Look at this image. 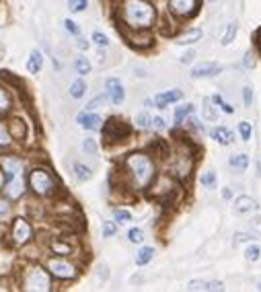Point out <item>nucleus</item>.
<instances>
[{
    "mask_svg": "<svg viewBox=\"0 0 261 292\" xmlns=\"http://www.w3.org/2000/svg\"><path fill=\"white\" fill-rule=\"evenodd\" d=\"M257 208V204H255V200L253 198H249V196H239L237 200H235V210L237 212H241V214H245V212H253Z\"/></svg>",
    "mask_w": 261,
    "mask_h": 292,
    "instance_id": "obj_16",
    "label": "nucleus"
},
{
    "mask_svg": "<svg viewBox=\"0 0 261 292\" xmlns=\"http://www.w3.org/2000/svg\"><path fill=\"white\" fill-rule=\"evenodd\" d=\"M86 0H68V9H70V13H82L84 9H86Z\"/></svg>",
    "mask_w": 261,
    "mask_h": 292,
    "instance_id": "obj_28",
    "label": "nucleus"
},
{
    "mask_svg": "<svg viewBox=\"0 0 261 292\" xmlns=\"http://www.w3.org/2000/svg\"><path fill=\"white\" fill-rule=\"evenodd\" d=\"M47 270L54 274V276L62 278V280H68V278H74V276H76L74 266L68 264V261H64V259H49V261H47Z\"/></svg>",
    "mask_w": 261,
    "mask_h": 292,
    "instance_id": "obj_5",
    "label": "nucleus"
},
{
    "mask_svg": "<svg viewBox=\"0 0 261 292\" xmlns=\"http://www.w3.org/2000/svg\"><path fill=\"white\" fill-rule=\"evenodd\" d=\"M25 288L33 290V292H47L51 288V282H49V276L45 274V270L31 268L25 276Z\"/></svg>",
    "mask_w": 261,
    "mask_h": 292,
    "instance_id": "obj_4",
    "label": "nucleus"
},
{
    "mask_svg": "<svg viewBox=\"0 0 261 292\" xmlns=\"http://www.w3.org/2000/svg\"><path fill=\"white\" fill-rule=\"evenodd\" d=\"M5 169H7L9 179H13V177H17V175L23 173V163L19 159H7L5 161Z\"/></svg>",
    "mask_w": 261,
    "mask_h": 292,
    "instance_id": "obj_18",
    "label": "nucleus"
},
{
    "mask_svg": "<svg viewBox=\"0 0 261 292\" xmlns=\"http://www.w3.org/2000/svg\"><path fill=\"white\" fill-rule=\"evenodd\" d=\"M74 66H76V72H78V74H89V72H91V64H89V60H86L84 56H80Z\"/></svg>",
    "mask_w": 261,
    "mask_h": 292,
    "instance_id": "obj_29",
    "label": "nucleus"
},
{
    "mask_svg": "<svg viewBox=\"0 0 261 292\" xmlns=\"http://www.w3.org/2000/svg\"><path fill=\"white\" fill-rule=\"evenodd\" d=\"M128 239H130L132 243H142V241H144V232H142L140 228H132V230L128 232Z\"/></svg>",
    "mask_w": 261,
    "mask_h": 292,
    "instance_id": "obj_38",
    "label": "nucleus"
},
{
    "mask_svg": "<svg viewBox=\"0 0 261 292\" xmlns=\"http://www.w3.org/2000/svg\"><path fill=\"white\" fill-rule=\"evenodd\" d=\"M78 45L82 47V50H86V47H89V43H86V41H84V39H82L80 35H78Z\"/></svg>",
    "mask_w": 261,
    "mask_h": 292,
    "instance_id": "obj_53",
    "label": "nucleus"
},
{
    "mask_svg": "<svg viewBox=\"0 0 261 292\" xmlns=\"http://www.w3.org/2000/svg\"><path fill=\"white\" fill-rule=\"evenodd\" d=\"M204 37V31L201 29H191V31H187L177 43H181V45H189V43H195V41H199Z\"/></svg>",
    "mask_w": 261,
    "mask_h": 292,
    "instance_id": "obj_19",
    "label": "nucleus"
},
{
    "mask_svg": "<svg viewBox=\"0 0 261 292\" xmlns=\"http://www.w3.org/2000/svg\"><path fill=\"white\" fill-rule=\"evenodd\" d=\"M64 27H66V29H68L72 35H76V37L80 35V29L74 25V21H70V19H68V21H64Z\"/></svg>",
    "mask_w": 261,
    "mask_h": 292,
    "instance_id": "obj_44",
    "label": "nucleus"
},
{
    "mask_svg": "<svg viewBox=\"0 0 261 292\" xmlns=\"http://www.w3.org/2000/svg\"><path fill=\"white\" fill-rule=\"evenodd\" d=\"M212 3H214V0H212Z\"/></svg>",
    "mask_w": 261,
    "mask_h": 292,
    "instance_id": "obj_54",
    "label": "nucleus"
},
{
    "mask_svg": "<svg viewBox=\"0 0 261 292\" xmlns=\"http://www.w3.org/2000/svg\"><path fill=\"white\" fill-rule=\"evenodd\" d=\"M31 235H33V230H31L29 222L25 218H17L15 226H13V239H15L17 245H25V243L31 239Z\"/></svg>",
    "mask_w": 261,
    "mask_h": 292,
    "instance_id": "obj_7",
    "label": "nucleus"
},
{
    "mask_svg": "<svg viewBox=\"0 0 261 292\" xmlns=\"http://www.w3.org/2000/svg\"><path fill=\"white\" fill-rule=\"evenodd\" d=\"M93 41H95L97 45H101V47H107V45H109V39L103 35L101 31H95V33H93Z\"/></svg>",
    "mask_w": 261,
    "mask_h": 292,
    "instance_id": "obj_36",
    "label": "nucleus"
},
{
    "mask_svg": "<svg viewBox=\"0 0 261 292\" xmlns=\"http://www.w3.org/2000/svg\"><path fill=\"white\" fill-rule=\"evenodd\" d=\"M245 257H247L249 261H257V259L261 257V249H259L257 245H249V247L245 249Z\"/></svg>",
    "mask_w": 261,
    "mask_h": 292,
    "instance_id": "obj_30",
    "label": "nucleus"
},
{
    "mask_svg": "<svg viewBox=\"0 0 261 292\" xmlns=\"http://www.w3.org/2000/svg\"><path fill=\"white\" fill-rule=\"evenodd\" d=\"M103 101H105V97L101 95V97H97V99H93V101H91V103L86 105V109H95V107H99V105H101Z\"/></svg>",
    "mask_w": 261,
    "mask_h": 292,
    "instance_id": "obj_47",
    "label": "nucleus"
},
{
    "mask_svg": "<svg viewBox=\"0 0 261 292\" xmlns=\"http://www.w3.org/2000/svg\"><path fill=\"white\" fill-rule=\"evenodd\" d=\"M25 124L21 120H13L11 124V132H13V138H25Z\"/></svg>",
    "mask_w": 261,
    "mask_h": 292,
    "instance_id": "obj_25",
    "label": "nucleus"
},
{
    "mask_svg": "<svg viewBox=\"0 0 261 292\" xmlns=\"http://www.w3.org/2000/svg\"><path fill=\"white\" fill-rule=\"evenodd\" d=\"M41 66H43V56H41L39 50H33L31 56H29V60H27V70L31 74H37L41 70Z\"/></svg>",
    "mask_w": 261,
    "mask_h": 292,
    "instance_id": "obj_17",
    "label": "nucleus"
},
{
    "mask_svg": "<svg viewBox=\"0 0 261 292\" xmlns=\"http://www.w3.org/2000/svg\"><path fill=\"white\" fill-rule=\"evenodd\" d=\"M251 56H253L251 52H247V54H245V66H247V68H249V66H253V58H251Z\"/></svg>",
    "mask_w": 261,
    "mask_h": 292,
    "instance_id": "obj_51",
    "label": "nucleus"
},
{
    "mask_svg": "<svg viewBox=\"0 0 261 292\" xmlns=\"http://www.w3.org/2000/svg\"><path fill=\"white\" fill-rule=\"evenodd\" d=\"M237 31H239V23H228V27H226V33L222 35V45L226 47V45H230L233 41H235V37H237Z\"/></svg>",
    "mask_w": 261,
    "mask_h": 292,
    "instance_id": "obj_20",
    "label": "nucleus"
},
{
    "mask_svg": "<svg viewBox=\"0 0 261 292\" xmlns=\"http://www.w3.org/2000/svg\"><path fill=\"white\" fill-rule=\"evenodd\" d=\"M152 257H154V249L152 247H142L136 255V266H146Z\"/></svg>",
    "mask_w": 261,
    "mask_h": 292,
    "instance_id": "obj_22",
    "label": "nucleus"
},
{
    "mask_svg": "<svg viewBox=\"0 0 261 292\" xmlns=\"http://www.w3.org/2000/svg\"><path fill=\"white\" fill-rule=\"evenodd\" d=\"M210 134H212V138H214L218 144H222V146H228V144L233 142V138H235V136H233V132H230V130H226V128H222V126L214 128Z\"/></svg>",
    "mask_w": 261,
    "mask_h": 292,
    "instance_id": "obj_15",
    "label": "nucleus"
},
{
    "mask_svg": "<svg viewBox=\"0 0 261 292\" xmlns=\"http://www.w3.org/2000/svg\"><path fill=\"white\" fill-rule=\"evenodd\" d=\"M214 181H216V175H214L212 171H208V173L201 177V183H204L206 187H214Z\"/></svg>",
    "mask_w": 261,
    "mask_h": 292,
    "instance_id": "obj_40",
    "label": "nucleus"
},
{
    "mask_svg": "<svg viewBox=\"0 0 261 292\" xmlns=\"http://www.w3.org/2000/svg\"><path fill=\"white\" fill-rule=\"evenodd\" d=\"M165 126H167V124H165L163 118H154L152 124H150V128H156V130H165Z\"/></svg>",
    "mask_w": 261,
    "mask_h": 292,
    "instance_id": "obj_45",
    "label": "nucleus"
},
{
    "mask_svg": "<svg viewBox=\"0 0 261 292\" xmlns=\"http://www.w3.org/2000/svg\"><path fill=\"white\" fill-rule=\"evenodd\" d=\"M191 111H193V105H189V103H187V105H181V107L175 111V122H177V124H183V120H185Z\"/></svg>",
    "mask_w": 261,
    "mask_h": 292,
    "instance_id": "obj_26",
    "label": "nucleus"
},
{
    "mask_svg": "<svg viewBox=\"0 0 261 292\" xmlns=\"http://www.w3.org/2000/svg\"><path fill=\"white\" fill-rule=\"evenodd\" d=\"M193 58H195V52H187L185 56H181V62H183V64H189V62H193Z\"/></svg>",
    "mask_w": 261,
    "mask_h": 292,
    "instance_id": "obj_49",
    "label": "nucleus"
},
{
    "mask_svg": "<svg viewBox=\"0 0 261 292\" xmlns=\"http://www.w3.org/2000/svg\"><path fill=\"white\" fill-rule=\"evenodd\" d=\"M113 216H115V220H118V222H122V224L132 220V214H130L128 210H115V212H113Z\"/></svg>",
    "mask_w": 261,
    "mask_h": 292,
    "instance_id": "obj_37",
    "label": "nucleus"
},
{
    "mask_svg": "<svg viewBox=\"0 0 261 292\" xmlns=\"http://www.w3.org/2000/svg\"><path fill=\"white\" fill-rule=\"evenodd\" d=\"M239 132H241L243 140H251V126H249V122H241L239 124Z\"/></svg>",
    "mask_w": 261,
    "mask_h": 292,
    "instance_id": "obj_39",
    "label": "nucleus"
},
{
    "mask_svg": "<svg viewBox=\"0 0 261 292\" xmlns=\"http://www.w3.org/2000/svg\"><path fill=\"white\" fill-rule=\"evenodd\" d=\"M136 124H138V128H150V124H152V118L148 115V113H138L136 115Z\"/></svg>",
    "mask_w": 261,
    "mask_h": 292,
    "instance_id": "obj_33",
    "label": "nucleus"
},
{
    "mask_svg": "<svg viewBox=\"0 0 261 292\" xmlns=\"http://www.w3.org/2000/svg\"><path fill=\"white\" fill-rule=\"evenodd\" d=\"M126 163H128V169L132 171L134 181H136L138 187H146L152 181V177H154V165H152V161L146 155L136 153V155L128 157Z\"/></svg>",
    "mask_w": 261,
    "mask_h": 292,
    "instance_id": "obj_2",
    "label": "nucleus"
},
{
    "mask_svg": "<svg viewBox=\"0 0 261 292\" xmlns=\"http://www.w3.org/2000/svg\"><path fill=\"white\" fill-rule=\"evenodd\" d=\"M23 191H25V179H23V173H21V175H17V177H13V179H9V187H7V196H9V198L17 200V198H21V196H23Z\"/></svg>",
    "mask_w": 261,
    "mask_h": 292,
    "instance_id": "obj_10",
    "label": "nucleus"
},
{
    "mask_svg": "<svg viewBox=\"0 0 261 292\" xmlns=\"http://www.w3.org/2000/svg\"><path fill=\"white\" fill-rule=\"evenodd\" d=\"M84 93H86V84H84V80H74L72 82V86H70V95L74 97V99H82L84 97Z\"/></svg>",
    "mask_w": 261,
    "mask_h": 292,
    "instance_id": "obj_23",
    "label": "nucleus"
},
{
    "mask_svg": "<svg viewBox=\"0 0 261 292\" xmlns=\"http://www.w3.org/2000/svg\"><path fill=\"white\" fill-rule=\"evenodd\" d=\"M115 224L113 222H105V224H103V237H113L115 235Z\"/></svg>",
    "mask_w": 261,
    "mask_h": 292,
    "instance_id": "obj_41",
    "label": "nucleus"
},
{
    "mask_svg": "<svg viewBox=\"0 0 261 292\" xmlns=\"http://www.w3.org/2000/svg\"><path fill=\"white\" fill-rule=\"evenodd\" d=\"M243 97H245V105L251 107V103H253V91H251V86L243 89Z\"/></svg>",
    "mask_w": 261,
    "mask_h": 292,
    "instance_id": "obj_43",
    "label": "nucleus"
},
{
    "mask_svg": "<svg viewBox=\"0 0 261 292\" xmlns=\"http://www.w3.org/2000/svg\"><path fill=\"white\" fill-rule=\"evenodd\" d=\"M189 126H191V128H195V130H197V132H201V134L206 132L204 124H199V120H195V118H191V120H189Z\"/></svg>",
    "mask_w": 261,
    "mask_h": 292,
    "instance_id": "obj_46",
    "label": "nucleus"
},
{
    "mask_svg": "<svg viewBox=\"0 0 261 292\" xmlns=\"http://www.w3.org/2000/svg\"><path fill=\"white\" fill-rule=\"evenodd\" d=\"M224 286H222V282H206V280H191L189 284H187V290H222Z\"/></svg>",
    "mask_w": 261,
    "mask_h": 292,
    "instance_id": "obj_14",
    "label": "nucleus"
},
{
    "mask_svg": "<svg viewBox=\"0 0 261 292\" xmlns=\"http://www.w3.org/2000/svg\"><path fill=\"white\" fill-rule=\"evenodd\" d=\"M82 151L89 153V155H95V153H97V142H95L93 138H86V140L82 142Z\"/></svg>",
    "mask_w": 261,
    "mask_h": 292,
    "instance_id": "obj_35",
    "label": "nucleus"
},
{
    "mask_svg": "<svg viewBox=\"0 0 261 292\" xmlns=\"http://www.w3.org/2000/svg\"><path fill=\"white\" fill-rule=\"evenodd\" d=\"M54 249H56V251H62V255L70 253V247H68V245H60V243H54Z\"/></svg>",
    "mask_w": 261,
    "mask_h": 292,
    "instance_id": "obj_48",
    "label": "nucleus"
},
{
    "mask_svg": "<svg viewBox=\"0 0 261 292\" xmlns=\"http://www.w3.org/2000/svg\"><path fill=\"white\" fill-rule=\"evenodd\" d=\"M220 72H222L220 64H216V62H201V64H197L191 70V76L193 78H208V76H216Z\"/></svg>",
    "mask_w": 261,
    "mask_h": 292,
    "instance_id": "obj_9",
    "label": "nucleus"
},
{
    "mask_svg": "<svg viewBox=\"0 0 261 292\" xmlns=\"http://www.w3.org/2000/svg\"><path fill=\"white\" fill-rule=\"evenodd\" d=\"M169 7H171V11H173L175 15L185 17V15L193 13V9H195V0H171Z\"/></svg>",
    "mask_w": 261,
    "mask_h": 292,
    "instance_id": "obj_12",
    "label": "nucleus"
},
{
    "mask_svg": "<svg viewBox=\"0 0 261 292\" xmlns=\"http://www.w3.org/2000/svg\"><path fill=\"white\" fill-rule=\"evenodd\" d=\"M204 118L208 122H216V113L212 109V99H204Z\"/></svg>",
    "mask_w": 261,
    "mask_h": 292,
    "instance_id": "obj_27",
    "label": "nucleus"
},
{
    "mask_svg": "<svg viewBox=\"0 0 261 292\" xmlns=\"http://www.w3.org/2000/svg\"><path fill=\"white\" fill-rule=\"evenodd\" d=\"M255 237L253 235H249V232H239V235H235V245H239V243H247V241H253Z\"/></svg>",
    "mask_w": 261,
    "mask_h": 292,
    "instance_id": "obj_42",
    "label": "nucleus"
},
{
    "mask_svg": "<svg viewBox=\"0 0 261 292\" xmlns=\"http://www.w3.org/2000/svg\"><path fill=\"white\" fill-rule=\"evenodd\" d=\"M128 134H130V128H128L122 120H118V118L109 120V124H107V128H105V136H107L109 140H120V138H126Z\"/></svg>",
    "mask_w": 261,
    "mask_h": 292,
    "instance_id": "obj_8",
    "label": "nucleus"
},
{
    "mask_svg": "<svg viewBox=\"0 0 261 292\" xmlns=\"http://www.w3.org/2000/svg\"><path fill=\"white\" fill-rule=\"evenodd\" d=\"M9 107H11V97L7 95V91H5V89H0V113L7 111Z\"/></svg>",
    "mask_w": 261,
    "mask_h": 292,
    "instance_id": "obj_32",
    "label": "nucleus"
},
{
    "mask_svg": "<svg viewBox=\"0 0 261 292\" xmlns=\"http://www.w3.org/2000/svg\"><path fill=\"white\" fill-rule=\"evenodd\" d=\"M105 89H107V97L111 99V103L120 105L124 99H126V91H124V84L120 82V78L111 76L105 80Z\"/></svg>",
    "mask_w": 261,
    "mask_h": 292,
    "instance_id": "obj_6",
    "label": "nucleus"
},
{
    "mask_svg": "<svg viewBox=\"0 0 261 292\" xmlns=\"http://www.w3.org/2000/svg\"><path fill=\"white\" fill-rule=\"evenodd\" d=\"M179 99H181V91H165V93H161V95L154 97V105L161 107V109H165L167 105H171V103H175V101H179Z\"/></svg>",
    "mask_w": 261,
    "mask_h": 292,
    "instance_id": "obj_11",
    "label": "nucleus"
},
{
    "mask_svg": "<svg viewBox=\"0 0 261 292\" xmlns=\"http://www.w3.org/2000/svg\"><path fill=\"white\" fill-rule=\"evenodd\" d=\"M9 214V204L7 202H0V218H5Z\"/></svg>",
    "mask_w": 261,
    "mask_h": 292,
    "instance_id": "obj_50",
    "label": "nucleus"
},
{
    "mask_svg": "<svg viewBox=\"0 0 261 292\" xmlns=\"http://www.w3.org/2000/svg\"><path fill=\"white\" fill-rule=\"evenodd\" d=\"M74 175H76L78 181H89L93 177V171L82 163H74Z\"/></svg>",
    "mask_w": 261,
    "mask_h": 292,
    "instance_id": "obj_21",
    "label": "nucleus"
},
{
    "mask_svg": "<svg viewBox=\"0 0 261 292\" xmlns=\"http://www.w3.org/2000/svg\"><path fill=\"white\" fill-rule=\"evenodd\" d=\"M154 9L144 0H128L126 3V21L132 27H150L154 23Z\"/></svg>",
    "mask_w": 261,
    "mask_h": 292,
    "instance_id": "obj_1",
    "label": "nucleus"
},
{
    "mask_svg": "<svg viewBox=\"0 0 261 292\" xmlns=\"http://www.w3.org/2000/svg\"><path fill=\"white\" fill-rule=\"evenodd\" d=\"M29 185L35 193H39V196H49L51 191H54V179H51V175L43 169H35L31 171L29 175Z\"/></svg>",
    "mask_w": 261,
    "mask_h": 292,
    "instance_id": "obj_3",
    "label": "nucleus"
},
{
    "mask_svg": "<svg viewBox=\"0 0 261 292\" xmlns=\"http://www.w3.org/2000/svg\"><path fill=\"white\" fill-rule=\"evenodd\" d=\"M247 165H249L247 155H235V157H230V167H235L237 171H245Z\"/></svg>",
    "mask_w": 261,
    "mask_h": 292,
    "instance_id": "obj_24",
    "label": "nucleus"
},
{
    "mask_svg": "<svg viewBox=\"0 0 261 292\" xmlns=\"http://www.w3.org/2000/svg\"><path fill=\"white\" fill-rule=\"evenodd\" d=\"M76 122H78L84 130H99L103 120H101L99 115H95V113H80V115L76 118Z\"/></svg>",
    "mask_w": 261,
    "mask_h": 292,
    "instance_id": "obj_13",
    "label": "nucleus"
},
{
    "mask_svg": "<svg viewBox=\"0 0 261 292\" xmlns=\"http://www.w3.org/2000/svg\"><path fill=\"white\" fill-rule=\"evenodd\" d=\"M5 181H7V175H5V171H3V169H0V189L5 187Z\"/></svg>",
    "mask_w": 261,
    "mask_h": 292,
    "instance_id": "obj_52",
    "label": "nucleus"
},
{
    "mask_svg": "<svg viewBox=\"0 0 261 292\" xmlns=\"http://www.w3.org/2000/svg\"><path fill=\"white\" fill-rule=\"evenodd\" d=\"M212 101H214V103H216V107H220L224 113H233V111H235V107H230L220 95H214V97H212Z\"/></svg>",
    "mask_w": 261,
    "mask_h": 292,
    "instance_id": "obj_31",
    "label": "nucleus"
},
{
    "mask_svg": "<svg viewBox=\"0 0 261 292\" xmlns=\"http://www.w3.org/2000/svg\"><path fill=\"white\" fill-rule=\"evenodd\" d=\"M11 144V134L7 130V126L0 122V146H9Z\"/></svg>",
    "mask_w": 261,
    "mask_h": 292,
    "instance_id": "obj_34",
    "label": "nucleus"
}]
</instances>
